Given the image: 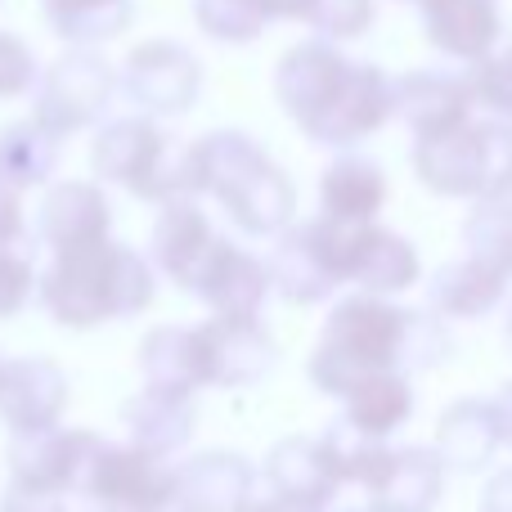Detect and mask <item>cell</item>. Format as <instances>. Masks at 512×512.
<instances>
[{
	"instance_id": "obj_1",
	"label": "cell",
	"mask_w": 512,
	"mask_h": 512,
	"mask_svg": "<svg viewBox=\"0 0 512 512\" xmlns=\"http://www.w3.org/2000/svg\"><path fill=\"white\" fill-rule=\"evenodd\" d=\"M450 351V333L432 310H405L391 297L360 292L342 297L328 310L319 342L306 360V378L315 391L342 400L360 378L382 369H427Z\"/></svg>"
},
{
	"instance_id": "obj_2",
	"label": "cell",
	"mask_w": 512,
	"mask_h": 512,
	"mask_svg": "<svg viewBox=\"0 0 512 512\" xmlns=\"http://www.w3.org/2000/svg\"><path fill=\"white\" fill-rule=\"evenodd\" d=\"M36 297L59 328L90 333L113 319L144 315L158 297V270L131 243L99 239L86 248L50 252Z\"/></svg>"
},
{
	"instance_id": "obj_3",
	"label": "cell",
	"mask_w": 512,
	"mask_h": 512,
	"mask_svg": "<svg viewBox=\"0 0 512 512\" xmlns=\"http://www.w3.org/2000/svg\"><path fill=\"white\" fill-rule=\"evenodd\" d=\"M90 171L99 185H117L140 203H176L189 194L185 144H176L149 113L113 117L90 140Z\"/></svg>"
},
{
	"instance_id": "obj_4",
	"label": "cell",
	"mask_w": 512,
	"mask_h": 512,
	"mask_svg": "<svg viewBox=\"0 0 512 512\" xmlns=\"http://www.w3.org/2000/svg\"><path fill=\"white\" fill-rule=\"evenodd\" d=\"M81 495L90 512H176V463L135 441H99L81 477Z\"/></svg>"
},
{
	"instance_id": "obj_5",
	"label": "cell",
	"mask_w": 512,
	"mask_h": 512,
	"mask_svg": "<svg viewBox=\"0 0 512 512\" xmlns=\"http://www.w3.org/2000/svg\"><path fill=\"white\" fill-rule=\"evenodd\" d=\"M117 90H122V77H117V68L99 54V45H68V50L41 72V81H36L32 113L41 117L54 135L72 140V135L104 122Z\"/></svg>"
},
{
	"instance_id": "obj_6",
	"label": "cell",
	"mask_w": 512,
	"mask_h": 512,
	"mask_svg": "<svg viewBox=\"0 0 512 512\" xmlns=\"http://www.w3.org/2000/svg\"><path fill=\"white\" fill-rule=\"evenodd\" d=\"M122 95L149 117H185L203 95V63L180 41H140L117 68Z\"/></svg>"
},
{
	"instance_id": "obj_7",
	"label": "cell",
	"mask_w": 512,
	"mask_h": 512,
	"mask_svg": "<svg viewBox=\"0 0 512 512\" xmlns=\"http://www.w3.org/2000/svg\"><path fill=\"white\" fill-rule=\"evenodd\" d=\"M104 436L90 427H41V432H9L5 468L9 486L36 490V495H72L81 490L90 459Z\"/></svg>"
},
{
	"instance_id": "obj_8",
	"label": "cell",
	"mask_w": 512,
	"mask_h": 512,
	"mask_svg": "<svg viewBox=\"0 0 512 512\" xmlns=\"http://www.w3.org/2000/svg\"><path fill=\"white\" fill-rule=\"evenodd\" d=\"M198 333V360H203V387L239 391L256 387L274 373L279 346L261 315H207L194 324Z\"/></svg>"
},
{
	"instance_id": "obj_9",
	"label": "cell",
	"mask_w": 512,
	"mask_h": 512,
	"mask_svg": "<svg viewBox=\"0 0 512 512\" xmlns=\"http://www.w3.org/2000/svg\"><path fill=\"white\" fill-rule=\"evenodd\" d=\"M391 117H396V77H387L378 63L351 59L337 95L328 99L324 113L306 126V140L342 153V149L364 144L369 135H378Z\"/></svg>"
},
{
	"instance_id": "obj_10",
	"label": "cell",
	"mask_w": 512,
	"mask_h": 512,
	"mask_svg": "<svg viewBox=\"0 0 512 512\" xmlns=\"http://www.w3.org/2000/svg\"><path fill=\"white\" fill-rule=\"evenodd\" d=\"M414 176L441 198H481L486 185V117L472 113L468 122L445 126L432 135H414Z\"/></svg>"
},
{
	"instance_id": "obj_11",
	"label": "cell",
	"mask_w": 512,
	"mask_h": 512,
	"mask_svg": "<svg viewBox=\"0 0 512 512\" xmlns=\"http://www.w3.org/2000/svg\"><path fill=\"white\" fill-rule=\"evenodd\" d=\"M346 68H351V54H342V45L324 41V36L297 41L274 63V99H279V108L292 117V126L301 135L328 108V99L337 95Z\"/></svg>"
},
{
	"instance_id": "obj_12",
	"label": "cell",
	"mask_w": 512,
	"mask_h": 512,
	"mask_svg": "<svg viewBox=\"0 0 512 512\" xmlns=\"http://www.w3.org/2000/svg\"><path fill=\"white\" fill-rule=\"evenodd\" d=\"M68 373L50 355H14L0 364V423L9 432H41L68 414Z\"/></svg>"
},
{
	"instance_id": "obj_13",
	"label": "cell",
	"mask_w": 512,
	"mask_h": 512,
	"mask_svg": "<svg viewBox=\"0 0 512 512\" xmlns=\"http://www.w3.org/2000/svg\"><path fill=\"white\" fill-rule=\"evenodd\" d=\"M445 459L436 445H391L373 463L364 481V499H373L382 512H432L445 495Z\"/></svg>"
},
{
	"instance_id": "obj_14",
	"label": "cell",
	"mask_w": 512,
	"mask_h": 512,
	"mask_svg": "<svg viewBox=\"0 0 512 512\" xmlns=\"http://www.w3.org/2000/svg\"><path fill=\"white\" fill-rule=\"evenodd\" d=\"M36 239L50 252L86 248V243L113 239V203L99 180H59L45 185L36 207Z\"/></svg>"
},
{
	"instance_id": "obj_15",
	"label": "cell",
	"mask_w": 512,
	"mask_h": 512,
	"mask_svg": "<svg viewBox=\"0 0 512 512\" xmlns=\"http://www.w3.org/2000/svg\"><path fill=\"white\" fill-rule=\"evenodd\" d=\"M270 292H274L270 261L221 234L212 256H207V265L198 270L189 297H198L212 315H261Z\"/></svg>"
},
{
	"instance_id": "obj_16",
	"label": "cell",
	"mask_w": 512,
	"mask_h": 512,
	"mask_svg": "<svg viewBox=\"0 0 512 512\" xmlns=\"http://www.w3.org/2000/svg\"><path fill=\"white\" fill-rule=\"evenodd\" d=\"M221 230L212 225V216L194 203V198H176V203H162L158 221H153V248L149 261L162 279H171L180 292L194 288L198 270L207 265Z\"/></svg>"
},
{
	"instance_id": "obj_17",
	"label": "cell",
	"mask_w": 512,
	"mask_h": 512,
	"mask_svg": "<svg viewBox=\"0 0 512 512\" xmlns=\"http://www.w3.org/2000/svg\"><path fill=\"white\" fill-rule=\"evenodd\" d=\"M423 14V32L436 54L454 63H477L504 41L499 0H414Z\"/></svg>"
},
{
	"instance_id": "obj_18",
	"label": "cell",
	"mask_w": 512,
	"mask_h": 512,
	"mask_svg": "<svg viewBox=\"0 0 512 512\" xmlns=\"http://www.w3.org/2000/svg\"><path fill=\"white\" fill-rule=\"evenodd\" d=\"M261 481L270 486V495L288 499V504L306 512H324L342 490L319 436H283V441H274L261 463Z\"/></svg>"
},
{
	"instance_id": "obj_19",
	"label": "cell",
	"mask_w": 512,
	"mask_h": 512,
	"mask_svg": "<svg viewBox=\"0 0 512 512\" xmlns=\"http://www.w3.org/2000/svg\"><path fill=\"white\" fill-rule=\"evenodd\" d=\"M256 477L261 472L243 459L239 450H194L176 463V486L180 508L189 512H239L256 495Z\"/></svg>"
},
{
	"instance_id": "obj_20",
	"label": "cell",
	"mask_w": 512,
	"mask_h": 512,
	"mask_svg": "<svg viewBox=\"0 0 512 512\" xmlns=\"http://www.w3.org/2000/svg\"><path fill=\"white\" fill-rule=\"evenodd\" d=\"M477 113V95H472L468 72H445V68H414L396 77V117L414 135H432L445 126H459Z\"/></svg>"
},
{
	"instance_id": "obj_21",
	"label": "cell",
	"mask_w": 512,
	"mask_h": 512,
	"mask_svg": "<svg viewBox=\"0 0 512 512\" xmlns=\"http://www.w3.org/2000/svg\"><path fill=\"white\" fill-rule=\"evenodd\" d=\"M122 427H126V441L144 445V450L162 454V459H176L180 450H189V441L198 432L194 391H171V387L144 382L122 405Z\"/></svg>"
},
{
	"instance_id": "obj_22",
	"label": "cell",
	"mask_w": 512,
	"mask_h": 512,
	"mask_svg": "<svg viewBox=\"0 0 512 512\" xmlns=\"http://www.w3.org/2000/svg\"><path fill=\"white\" fill-rule=\"evenodd\" d=\"M508 283V270L490 265L477 252H463L459 261H445L427 279V310L441 319H481L508 301Z\"/></svg>"
},
{
	"instance_id": "obj_23",
	"label": "cell",
	"mask_w": 512,
	"mask_h": 512,
	"mask_svg": "<svg viewBox=\"0 0 512 512\" xmlns=\"http://www.w3.org/2000/svg\"><path fill=\"white\" fill-rule=\"evenodd\" d=\"M499 445H508L499 400L463 396L436 423V454L450 472H481L499 454Z\"/></svg>"
},
{
	"instance_id": "obj_24",
	"label": "cell",
	"mask_w": 512,
	"mask_h": 512,
	"mask_svg": "<svg viewBox=\"0 0 512 512\" xmlns=\"http://www.w3.org/2000/svg\"><path fill=\"white\" fill-rule=\"evenodd\" d=\"M270 153L243 131H207L198 140L185 144V162H189V194L194 198H216L243 185Z\"/></svg>"
},
{
	"instance_id": "obj_25",
	"label": "cell",
	"mask_w": 512,
	"mask_h": 512,
	"mask_svg": "<svg viewBox=\"0 0 512 512\" xmlns=\"http://www.w3.org/2000/svg\"><path fill=\"white\" fill-rule=\"evenodd\" d=\"M221 207L239 234H248V239H274V234H283L297 221V185H292V176L279 162L265 158L234 194L221 198Z\"/></svg>"
},
{
	"instance_id": "obj_26",
	"label": "cell",
	"mask_w": 512,
	"mask_h": 512,
	"mask_svg": "<svg viewBox=\"0 0 512 512\" xmlns=\"http://www.w3.org/2000/svg\"><path fill=\"white\" fill-rule=\"evenodd\" d=\"M387 171L364 153L342 149L319 176V212L333 221H378L387 207Z\"/></svg>"
},
{
	"instance_id": "obj_27",
	"label": "cell",
	"mask_w": 512,
	"mask_h": 512,
	"mask_svg": "<svg viewBox=\"0 0 512 512\" xmlns=\"http://www.w3.org/2000/svg\"><path fill=\"white\" fill-rule=\"evenodd\" d=\"M409 414H414V387L405 369L369 373L342 396V418L378 441H391L409 423Z\"/></svg>"
},
{
	"instance_id": "obj_28",
	"label": "cell",
	"mask_w": 512,
	"mask_h": 512,
	"mask_svg": "<svg viewBox=\"0 0 512 512\" xmlns=\"http://www.w3.org/2000/svg\"><path fill=\"white\" fill-rule=\"evenodd\" d=\"M265 261H270L274 292H279L283 301H292V306H315V301H324L337 292V279L324 270L306 225H297V221H292L283 234H274V252L265 256Z\"/></svg>"
},
{
	"instance_id": "obj_29",
	"label": "cell",
	"mask_w": 512,
	"mask_h": 512,
	"mask_svg": "<svg viewBox=\"0 0 512 512\" xmlns=\"http://www.w3.org/2000/svg\"><path fill=\"white\" fill-rule=\"evenodd\" d=\"M423 279V261H418V248L405 239V234L387 230V225L373 221L369 234L360 243V256H355V274L351 283L360 292H378V297H400L414 283Z\"/></svg>"
},
{
	"instance_id": "obj_30",
	"label": "cell",
	"mask_w": 512,
	"mask_h": 512,
	"mask_svg": "<svg viewBox=\"0 0 512 512\" xmlns=\"http://www.w3.org/2000/svg\"><path fill=\"white\" fill-rule=\"evenodd\" d=\"M59 153H63V135H54L36 113L0 126V180H9L14 189L50 185Z\"/></svg>"
},
{
	"instance_id": "obj_31",
	"label": "cell",
	"mask_w": 512,
	"mask_h": 512,
	"mask_svg": "<svg viewBox=\"0 0 512 512\" xmlns=\"http://www.w3.org/2000/svg\"><path fill=\"white\" fill-rule=\"evenodd\" d=\"M140 373L153 387H171V391H207L203 387V360H198V333L194 324H158L144 333L140 351Z\"/></svg>"
},
{
	"instance_id": "obj_32",
	"label": "cell",
	"mask_w": 512,
	"mask_h": 512,
	"mask_svg": "<svg viewBox=\"0 0 512 512\" xmlns=\"http://www.w3.org/2000/svg\"><path fill=\"white\" fill-rule=\"evenodd\" d=\"M41 9L68 45H108L135 18L131 0H41Z\"/></svg>"
},
{
	"instance_id": "obj_33",
	"label": "cell",
	"mask_w": 512,
	"mask_h": 512,
	"mask_svg": "<svg viewBox=\"0 0 512 512\" xmlns=\"http://www.w3.org/2000/svg\"><path fill=\"white\" fill-rule=\"evenodd\" d=\"M463 252L486 256L512 274V198H477L463 221Z\"/></svg>"
},
{
	"instance_id": "obj_34",
	"label": "cell",
	"mask_w": 512,
	"mask_h": 512,
	"mask_svg": "<svg viewBox=\"0 0 512 512\" xmlns=\"http://www.w3.org/2000/svg\"><path fill=\"white\" fill-rule=\"evenodd\" d=\"M319 445H324V454H328V463H333V472H337L342 486H364L369 472H373V463H378L382 450H387V441H378V436L351 427L346 418L328 423L324 432H319Z\"/></svg>"
},
{
	"instance_id": "obj_35",
	"label": "cell",
	"mask_w": 512,
	"mask_h": 512,
	"mask_svg": "<svg viewBox=\"0 0 512 512\" xmlns=\"http://www.w3.org/2000/svg\"><path fill=\"white\" fill-rule=\"evenodd\" d=\"M194 23L221 45H248L265 32V18L248 0H194Z\"/></svg>"
},
{
	"instance_id": "obj_36",
	"label": "cell",
	"mask_w": 512,
	"mask_h": 512,
	"mask_svg": "<svg viewBox=\"0 0 512 512\" xmlns=\"http://www.w3.org/2000/svg\"><path fill=\"white\" fill-rule=\"evenodd\" d=\"M468 81L472 95H477V108L495 117H512V41H499L486 59L468 63Z\"/></svg>"
},
{
	"instance_id": "obj_37",
	"label": "cell",
	"mask_w": 512,
	"mask_h": 512,
	"mask_svg": "<svg viewBox=\"0 0 512 512\" xmlns=\"http://www.w3.org/2000/svg\"><path fill=\"white\" fill-rule=\"evenodd\" d=\"M36 288H41V274H36L32 252L23 243H0V324L23 315Z\"/></svg>"
},
{
	"instance_id": "obj_38",
	"label": "cell",
	"mask_w": 512,
	"mask_h": 512,
	"mask_svg": "<svg viewBox=\"0 0 512 512\" xmlns=\"http://www.w3.org/2000/svg\"><path fill=\"white\" fill-rule=\"evenodd\" d=\"M378 18V0H319L315 14H310V27L324 41H360L364 32Z\"/></svg>"
},
{
	"instance_id": "obj_39",
	"label": "cell",
	"mask_w": 512,
	"mask_h": 512,
	"mask_svg": "<svg viewBox=\"0 0 512 512\" xmlns=\"http://www.w3.org/2000/svg\"><path fill=\"white\" fill-rule=\"evenodd\" d=\"M36 81H41V68H36L32 45L0 27V104L32 95Z\"/></svg>"
},
{
	"instance_id": "obj_40",
	"label": "cell",
	"mask_w": 512,
	"mask_h": 512,
	"mask_svg": "<svg viewBox=\"0 0 512 512\" xmlns=\"http://www.w3.org/2000/svg\"><path fill=\"white\" fill-rule=\"evenodd\" d=\"M481 198H512V117L486 113V185Z\"/></svg>"
},
{
	"instance_id": "obj_41",
	"label": "cell",
	"mask_w": 512,
	"mask_h": 512,
	"mask_svg": "<svg viewBox=\"0 0 512 512\" xmlns=\"http://www.w3.org/2000/svg\"><path fill=\"white\" fill-rule=\"evenodd\" d=\"M0 243H27V207L23 189L0 180Z\"/></svg>"
},
{
	"instance_id": "obj_42",
	"label": "cell",
	"mask_w": 512,
	"mask_h": 512,
	"mask_svg": "<svg viewBox=\"0 0 512 512\" xmlns=\"http://www.w3.org/2000/svg\"><path fill=\"white\" fill-rule=\"evenodd\" d=\"M248 5L265 18V27H270V23H310L319 0H248Z\"/></svg>"
},
{
	"instance_id": "obj_43",
	"label": "cell",
	"mask_w": 512,
	"mask_h": 512,
	"mask_svg": "<svg viewBox=\"0 0 512 512\" xmlns=\"http://www.w3.org/2000/svg\"><path fill=\"white\" fill-rule=\"evenodd\" d=\"M0 512H68V508H63V495H36V490L9 486L5 499H0Z\"/></svg>"
},
{
	"instance_id": "obj_44",
	"label": "cell",
	"mask_w": 512,
	"mask_h": 512,
	"mask_svg": "<svg viewBox=\"0 0 512 512\" xmlns=\"http://www.w3.org/2000/svg\"><path fill=\"white\" fill-rule=\"evenodd\" d=\"M481 512H512V468L495 472L481 490Z\"/></svg>"
},
{
	"instance_id": "obj_45",
	"label": "cell",
	"mask_w": 512,
	"mask_h": 512,
	"mask_svg": "<svg viewBox=\"0 0 512 512\" xmlns=\"http://www.w3.org/2000/svg\"><path fill=\"white\" fill-rule=\"evenodd\" d=\"M239 512H306V508L288 504V499H279V495H252V499H248V504H243Z\"/></svg>"
},
{
	"instance_id": "obj_46",
	"label": "cell",
	"mask_w": 512,
	"mask_h": 512,
	"mask_svg": "<svg viewBox=\"0 0 512 512\" xmlns=\"http://www.w3.org/2000/svg\"><path fill=\"white\" fill-rule=\"evenodd\" d=\"M324 512H382V508L373 504V499H364V504H351V508H333V504H328Z\"/></svg>"
},
{
	"instance_id": "obj_47",
	"label": "cell",
	"mask_w": 512,
	"mask_h": 512,
	"mask_svg": "<svg viewBox=\"0 0 512 512\" xmlns=\"http://www.w3.org/2000/svg\"><path fill=\"white\" fill-rule=\"evenodd\" d=\"M508 342H512V310H508Z\"/></svg>"
},
{
	"instance_id": "obj_48",
	"label": "cell",
	"mask_w": 512,
	"mask_h": 512,
	"mask_svg": "<svg viewBox=\"0 0 512 512\" xmlns=\"http://www.w3.org/2000/svg\"><path fill=\"white\" fill-rule=\"evenodd\" d=\"M176 512H189V508H176Z\"/></svg>"
},
{
	"instance_id": "obj_49",
	"label": "cell",
	"mask_w": 512,
	"mask_h": 512,
	"mask_svg": "<svg viewBox=\"0 0 512 512\" xmlns=\"http://www.w3.org/2000/svg\"><path fill=\"white\" fill-rule=\"evenodd\" d=\"M0 364H5V355H0Z\"/></svg>"
},
{
	"instance_id": "obj_50",
	"label": "cell",
	"mask_w": 512,
	"mask_h": 512,
	"mask_svg": "<svg viewBox=\"0 0 512 512\" xmlns=\"http://www.w3.org/2000/svg\"><path fill=\"white\" fill-rule=\"evenodd\" d=\"M409 5H414V0H409Z\"/></svg>"
}]
</instances>
